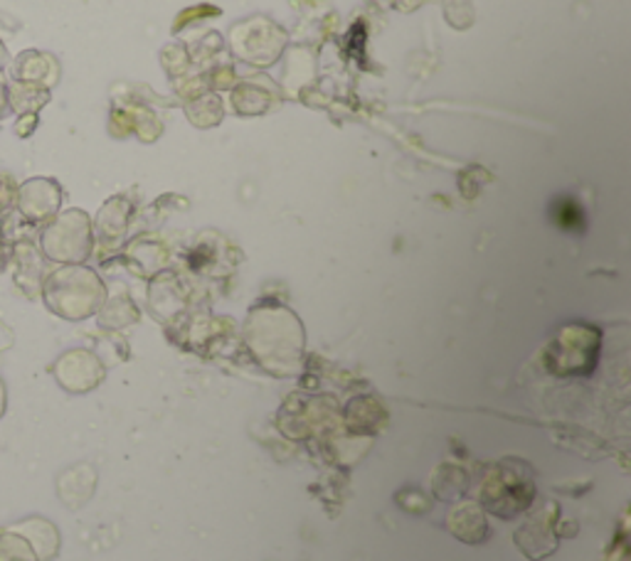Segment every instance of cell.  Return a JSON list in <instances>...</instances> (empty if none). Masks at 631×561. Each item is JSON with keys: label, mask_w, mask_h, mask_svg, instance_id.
<instances>
[{"label": "cell", "mask_w": 631, "mask_h": 561, "mask_svg": "<svg viewBox=\"0 0 631 561\" xmlns=\"http://www.w3.org/2000/svg\"><path fill=\"white\" fill-rule=\"evenodd\" d=\"M45 296H48V306H52V311L67 317H82L97 306L99 284L87 271L64 269L48 278Z\"/></svg>", "instance_id": "6da1fadb"}, {"label": "cell", "mask_w": 631, "mask_h": 561, "mask_svg": "<svg viewBox=\"0 0 631 561\" xmlns=\"http://www.w3.org/2000/svg\"><path fill=\"white\" fill-rule=\"evenodd\" d=\"M87 217L82 212H67L54 220L42 234V249L50 259L58 261H79L87 257Z\"/></svg>", "instance_id": "7a4b0ae2"}, {"label": "cell", "mask_w": 631, "mask_h": 561, "mask_svg": "<svg viewBox=\"0 0 631 561\" xmlns=\"http://www.w3.org/2000/svg\"><path fill=\"white\" fill-rule=\"evenodd\" d=\"M62 190L60 185L50 180V177H30V180L17 185L15 208L30 222L50 220L54 212L60 210Z\"/></svg>", "instance_id": "3957f363"}, {"label": "cell", "mask_w": 631, "mask_h": 561, "mask_svg": "<svg viewBox=\"0 0 631 561\" xmlns=\"http://www.w3.org/2000/svg\"><path fill=\"white\" fill-rule=\"evenodd\" d=\"M11 77L13 82L37 84V87L52 89L60 82V62L52 52L45 50H23L11 60Z\"/></svg>", "instance_id": "277c9868"}, {"label": "cell", "mask_w": 631, "mask_h": 561, "mask_svg": "<svg viewBox=\"0 0 631 561\" xmlns=\"http://www.w3.org/2000/svg\"><path fill=\"white\" fill-rule=\"evenodd\" d=\"M48 104H50V89L37 87V84L8 79V107H11L15 116L37 114V111Z\"/></svg>", "instance_id": "5b68a950"}, {"label": "cell", "mask_w": 631, "mask_h": 561, "mask_svg": "<svg viewBox=\"0 0 631 561\" xmlns=\"http://www.w3.org/2000/svg\"><path fill=\"white\" fill-rule=\"evenodd\" d=\"M15 198H17L15 177L8 171H0V214L15 208Z\"/></svg>", "instance_id": "8992f818"}, {"label": "cell", "mask_w": 631, "mask_h": 561, "mask_svg": "<svg viewBox=\"0 0 631 561\" xmlns=\"http://www.w3.org/2000/svg\"><path fill=\"white\" fill-rule=\"evenodd\" d=\"M37 124H40V119H37V114H21V116L15 119V124H13L15 136L17 138H30L35 134Z\"/></svg>", "instance_id": "52a82bcc"}, {"label": "cell", "mask_w": 631, "mask_h": 561, "mask_svg": "<svg viewBox=\"0 0 631 561\" xmlns=\"http://www.w3.org/2000/svg\"><path fill=\"white\" fill-rule=\"evenodd\" d=\"M5 116H11V107H8V77L0 70V124H3Z\"/></svg>", "instance_id": "ba28073f"}, {"label": "cell", "mask_w": 631, "mask_h": 561, "mask_svg": "<svg viewBox=\"0 0 631 561\" xmlns=\"http://www.w3.org/2000/svg\"><path fill=\"white\" fill-rule=\"evenodd\" d=\"M0 27L8 33H17L21 30V21H17L15 15H8V13H0Z\"/></svg>", "instance_id": "9c48e42d"}, {"label": "cell", "mask_w": 631, "mask_h": 561, "mask_svg": "<svg viewBox=\"0 0 631 561\" xmlns=\"http://www.w3.org/2000/svg\"><path fill=\"white\" fill-rule=\"evenodd\" d=\"M11 67V52H8V47H5V42L0 40V70H8Z\"/></svg>", "instance_id": "30bf717a"}, {"label": "cell", "mask_w": 631, "mask_h": 561, "mask_svg": "<svg viewBox=\"0 0 631 561\" xmlns=\"http://www.w3.org/2000/svg\"><path fill=\"white\" fill-rule=\"evenodd\" d=\"M3 237H0V266H3Z\"/></svg>", "instance_id": "8fae6325"}]
</instances>
